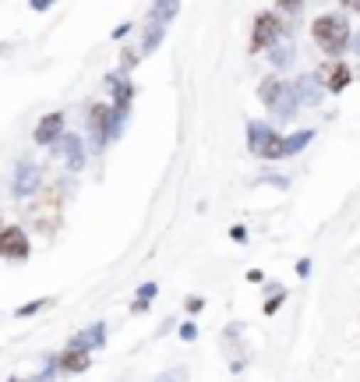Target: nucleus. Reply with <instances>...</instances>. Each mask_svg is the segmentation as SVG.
Here are the masks:
<instances>
[{"label": "nucleus", "instance_id": "a878e982", "mask_svg": "<svg viewBox=\"0 0 360 382\" xmlns=\"http://www.w3.org/2000/svg\"><path fill=\"white\" fill-rule=\"evenodd\" d=\"M354 11H357V14H360V4H354Z\"/></svg>", "mask_w": 360, "mask_h": 382}, {"label": "nucleus", "instance_id": "39448f33", "mask_svg": "<svg viewBox=\"0 0 360 382\" xmlns=\"http://www.w3.org/2000/svg\"><path fill=\"white\" fill-rule=\"evenodd\" d=\"M28 252H32V244H28L25 227L7 223V227L0 230V259H7V262H25Z\"/></svg>", "mask_w": 360, "mask_h": 382}, {"label": "nucleus", "instance_id": "6e6552de", "mask_svg": "<svg viewBox=\"0 0 360 382\" xmlns=\"http://www.w3.org/2000/svg\"><path fill=\"white\" fill-rule=\"evenodd\" d=\"M350 78H354V71H350L343 61H329V64L322 68V89H325V93H343V89L350 86Z\"/></svg>", "mask_w": 360, "mask_h": 382}, {"label": "nucleus", "instance_id": "6ab92c4d", "mask_svg": "<svg viewBox=\"0 0 360 382\" xmlns=\"http://www.w3.org/2000/svg\"><path fill=\"white\" fill-rule=\"evenodd\" d=\"M282 301H286V290H275V294H272L269 301H265V315H275Z\"/></svg>", "mask_w": 360, "mask_h": 382}, {"label": "nucleus", "instance_id": "f257e3e1", "mask_svg": "<svg viewBox=\"0 0 360 382\" xmlns=\"http://www.w3.org/2000/svg\"><path fill=\"white\" fill-rule=\"evenodd\" d=\"M311 36H314V43L322 46V53H329L332 61H339V53L350 46V25H346V18L343 14H322V18H314L311 21Z\"/></svg>", "mask_w": 360, "mask_h": 382}, {"label": "nucleus", "instance_id": "20e7f679", "mask_svg": "<svg viewBox=\"0 0 360 382\" xmlns=\"http://www.w3.org/2000/svg\"><path fill=\"white\" fill-rule=\"evenodd\" d=\"M279 36H282V18L275 11H262L251 25V53H262V50L275 46Z\"/></svg>", "mask_w": 360, "mask_h": 382}, {"label": "nucleus", "instance_id": "2eb2a0df", "mask_svg": "<svg viewBox=\"0 0 360 382\" xmlns=\"http://www.w3.org/2000/svg\"><path fill=\"white\" fill-rule=\"evenodd\" d=\"M258 156H262V160H282V156H290V149H286V138L275 131V135L269 138V145H265Z\"/></svg>", "mask_w": 360, "mask_h": 382}, {"label": "nucleus", "instance_id": "7ed1b4c3", "mask_svg": "<svg viewBox=\"0 0 360 382\" xmlns=\"http://www.w3.org/2000/svg\"><path fill=\"white\" fill-rule=\"evenodd\" d=\"M60 205H64L60 191L57 188H39V195H32L28 216H32V223H36L43 234H53V230L60 227Z\"/></svg>", "mask_w": 360, "mask_h": 382}, {"label": "nucleus", "instance_id": "aec40b11", "mask_svg": "<svg viewBox=\"0 0 360 382\" xmlns=\"http://www.w3.org/2000/svg\"><path fill=\"white\" fill-rule=\"evenodd\" d=\"M156 382H187V368H170L166 376H159Z\"/></svg>", "mask_w": 360, "mask_h": 382}, {"label": "nucleus", "instance_id": "f8f14e48", "mask_svg": "<svg viewBox=\"0 0 360 382\" xmlns=\"http://www.w3.org/2000/svg\"><path fill=\"white\" fill-rule=\"evenodd\" d=\"M272 135H275V131H272L269 124H258V120H251V124H248V145H251V153H255V156L269 145Z\"/></svg>", "mask_w": 360, "mask_h": 382}, {"label": "nucleus", "instance_id": "5701e85b", "mask_svg": "<svg viewBox=\"0 0 360 382\" xmlns=\"http://www.w3.org/2000/svg\"><path fill=\"white\" fill-rule=\"evenodd\" d=\"M180 336H184V340H194V336H198V329H194V326H191V322H187V326H184V329H180Z\"/></svg>", "mask_w": 360, "mask_h": 382}, {"label": "nucleus", "instance_id": "4be33fe9", "mask_svg": "<svg viewBox=\"0 0 360 382\" xmlns=\"http://www.w3.org/2000/svg\"><path fill=\"white\" fill-rule=\"evenodd\" d=\"M134 61H138V53H134V50H124V71H131Z\"/></svg>", "mask_w": 360, "mask_h": 382}, {"label": "nucleus", "instance_id": "9b49d317", "mask_svg": "<svg viewBox=\"0 0 360 382\" xmlns=\"http://www.w3.org/2000/svg\"><path fill=\"white\" fill-rule=\"evenodd\" d=\"M60 149H64L71 170H82V167H85V145H82L78 135H64V138H60Z\"/></svg>", "mask_w": 360, "mask_h": 382}, {"label": "nucleus", "instance_id": "ddd939ff", "mask_svg": "<svg viewBox=\"0 0 360 382\" xmlns=\"http://www.w3.org/2000/svg\"><path fill=\"white\" fill-rule=\"evenodd\" d=\"M102 333H106V326H102V322H95L92 329L78 333V340H71L68 347H82V351H89V347H102Z\"/></svg>", "mask_w": 360, "mask_h": 382}, {"label": "nucleus", "instance_id": "4468645a", "mask_svg": "<svg viewBox=\"0 0 360 382\" xmlns=\"http://www.w3.org/2000/svg\"><path fill=\"white\" fill-rule=\"evenodd\" d=\"M314 82H318V78H307V75H304V78H297V86H293V89H297V99H300V103H311V106H314V103L322 99L325 89H318Z\"/></svg>", "mask_w": 360, "mask_h": 382}, {"label": "nucleus", "instance_id": "dca6fc26", "mask_svg": "<svg viewBox=\"0 0 360 382\" xmlns=\"http://www.w3.org/2000/svg\"><path fill=\"white\" fill-rule=\"evenodd\" d=\"M311 138H314V131H297V135H290V138H286V149H290V156H293V153H300V149H304Z\"/></svg>", "mask_w": 360, "mask_h": 382}, {"label": "nucleus", "instance_id": "412c9836", "mask_svg": "<svg viewBox=\"0 0 360 382\" xmlns=\"http://www.w3.org/2000/svg\"><path fill=\"white\" fill-rule=\"evenodd\" d=\"M184 308H187L191 315H198V311L205 308V301H201V297H187V304H184Z\"/></svg>", "mask_w": 360, "mask_h": 382}, {"label": "nucleus", "instance_id": "f3484780", "mask_svg": "<svg viewBox=\"0 0 360 382\" xmlns=\"http://www.w3.org/2000/svg\"><path fill=\"white\" fill-rule=\"evenodd\" d=\"M43 308H50V297H39V301H28V304H21V308H18L14 315H18V319H28V315H39Z\"/></svg>", "mask_w": 360, "mask_h": 382}, {"label": "nucleus", "instance_id": "b1692460", "mask_svg": "<svg viewBox=\"0 0 360 382\" xmlns=\"http://www.w3.org/2000/svg\"><path fill=\"white\" fill-rule=\"evenodd\" d=\"M297 273H300V277H307V273H311V262H307V259H300V262H297Z\"/></svg>", "mask_w": 360, "mask_h": 382}, {"label": "nucleus", "instance_id": "9d476101", "mask_svg": "<svg viewBox=\"0 0 360 382\" xmlns=\"http://www.w3.org/2000/svg\"><path fill=\"white\" fill-rule=\"evenodd\" d=\"M14 195L25 198V195H39V167L32 163H21L18 174H14Z\"/></svg>", "mask_w": 360, "mask_h": 382}, {"label": "nucleus", "instance_id": "bb28decb", "mask_svg": "<svg viewBox=\"0 0 360 382\" xmlns=\"http://www.w3.org/2000/svg\"><path fill=\"white\" fill-rule=\"evenodd\" d=\"M7 382H21V379H7Z\"/></svg>", "mask_w": 360, "mask_h": 382}, {"label": "nucleus", "instance_id": "c85d7f7f", "mask_svg": "<svg viewBox=\"0 0 360 382\" xmlns=\"http://www.w3.org/2000/svg\"><path fill=\"white\" fill-rule=\"evenodd\" d=\"M0 230H4V227H0Z\"/></svg>", "mask_w": 360, "mask_h": 382}, {"label": "nucleus", "instance_id": "f03ea898", "mask_svg": "<svg viewBox=\"0 0 360 382\" xmlns=\"http://www.w3.org/2000/svg\"><path fill=\"white\" fill-rule=\"evenodd\" d=\"M262 103L269 106L272 113L279 117V120H290L293 113H297V106H300V99H297V89H293V82H282L279 75H269L265 82H262Z\"/></svg>", "mask_w": 360, "mask_h": 382}, {"label": "nucleus", "instance_id": "423d86ee", "mask_svg": "<svg viewBox=\"0 0 360 382\" xmlns=\"http://www.w3.org/2000/svg\"><path fill=\"white\" fill-rule=\"evenodd\" d=\"M89 128L95 145L102 149L106 138H113V103H92L89 106Z\"/></svg>", "mask_w": 360, "mask_h": 382}, {"label": "nucleus", "instance_id": "0eeeda50", "mask_svg": "<svg viewBox=\"0 0 360 382\" xmlns=\"http://www.w3.org/2000/svg\"><path fill=\"white\" fill-rule=\"evenodd\" d=\"M32 138H36V145H53V142H60V138H64V113H60V110H53V113L39 117V124H36Z\"/></svg>", "mask_w": 360, "mask_h": 382}, {"label": "nucleus", "instance_id": "a211bd4d", "mask_svg": "<svg viewBox=\"0 0 360 382\" xmlns=\"http://www.w3.org/2000/svg\"><path fill=\"white\" fill-rule=\"evenodd\" d=\"M290 61H293V50H290V46H279V43H275V46H272V64H275V68L282 71V68H286Z\"/></svg>", "mask_w": 360, "mask_h": 382}, {"label": "nucleus", "instance_id": "1a4fd4ad", "mask_svg": "<svg viewBox=\"0 0 360 382\" xmlns=\"http://www.w3.org/2000/svg\"><path fill=\"white\" fill-rule=\"evenodd\" d=\"M89 361H92V354L89 351H82V347H64L60 354H57V368L64 372V376H78V372H85L89 368Z\"/></svg>", "mask_w": 360, "mask_h": 382}, {"label": "nucleus", "instance_id": "cd10ccee", "mask_svg": "<svg viewBox=\"0 0 360 382\" xmlns=\"http://www.w3.org/2000/svg\"><path fill=\"white\" fill-rule=\"evenodd\" d=\"M357 50H360V36H357Z\"/></svg>", "mask_w": 360, "mask_h": 382}, {"label": "nucleus", "instance_id": "393cba45", "mask_svg": "<svg viewBox=\"0 0 360 382\" xmlns=\"http://www.w3.org/2000/svg\"><path fill=\"white\" fill-rule=\"evenodd\" d=\"M152 294H156V284H145V286H142V301H149Z\"/></svg>", "mask_w": 360, "mask_h": 382}]
</instances>
